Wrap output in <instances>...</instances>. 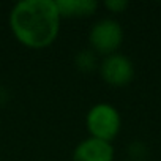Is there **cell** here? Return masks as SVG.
<instances>
[{
    "instance_id": "6da1fadb",
    "label": "cell",
    "mask_w": 161,
    "mask_h": 161,
    "mask_svg": "<svg viewBox=\"0 0 161 161\" xmlns=\"http://www.w3.org/2000/svg\"><path fill=\"white\" fill-rule=\"evenodd\" d=\"M8 25L18 43L40 51L58 38L62 16L55 0H21L10 10Z\"/></svg>"
},
{
    "instance_id": "7a4b0ae2",
    "label": "cell",
    "mask_w": 161,
    "mask_h": 161,
    "mask_svg": "<svg viewBox=\"0 0 161 161\" xmlns=\"http://www.w3.org/2000/svg\"><path fill=\"white\" fill-rule=\"evenodd\" d=\"M86 128L90 137L112 142L122 130V115L111 103H97L86 114Z\"/></svg>"
},
{
    "instance_id": "5b68a950",
    "label": "cell",
    "mask_w": 161,
    "mask_h": 161,
    "mask_svg": "<svg viewBox=\"0 0 161 161\" xmlns=\"http://www.w3.org/2000/svg\"><path fill=\"white\" fill-rule=\"evenodd\" d=\"M115 150L112 142L100 141L95 137L82 139L73 150L71 161H114Z\"/></svg>"
},
{
    "instance_id": "3957f363",
    "label": "cell",
    "mask_w": 161,
    "mask_h": 161,
    "mask_svg": "<svg viewBox=\"0 0 161 161\" xmlns=\"http://www.w3.org/2000/svg\"><path fill=\"white\" fill-rule=\"evenodd\" d=\"M125 32L122 24L114 18L98 19L89 30V47L101 57L119 52L123 44Z\"/></svg>"
},
{
    "instance_id": "277c9868",
    "label": "cell",
    "mask_w": 161,
    "mask_h": 161,
    "mask_svg": "<svg viewBox=\"0 0 161 161\" xmlns=\"http://www.w3.org/2000/svg\"><path fill=\"white\" fill-rule=\"evenodd\" d=\"M98 74L103 82L111 87H126L134 79V65L128 55L115 52L100 60Z\"/></svg>"
},
{
    "instance_id": "8992f818",
    "label": "cell",
    "mask_w": 161,
    "mask_h": 161,
    "mask_svg": "<svg viewBox=\"0 0 161 161\" xmlns=\"http://www.w3.org/2000/svg\"><path fill=\"white\" fill-rule=\"evenodd\" d=\"M55 2L62 19L90 18L100 8V3L95 2V0H55Z\"/></svg>"
},
{
    "instance_id": "ba28073f",
    "label": "cell",
    "mask_w": 161,
    "mask_h": 161,
    "mask_svg": "<svg viewBox=\"0 0 161 161\" xmlns=\"http://www.w3.org/2000/svg\"><path fill=\"white\" fill-rule=\"evenodd\" d=\"M128 155L131 161H144L148 155V147L142 141H133L128 145Z\"/></svg>"
},
{
    "instance_id": "52a82bcc",
    "label": "cell",
    "mask_w": 161,
    "mask_h": 161,
    "mask_svg": "<svg viewBox=\"0 0 161 161\" xmlns=\"http://www.w3.org/2000/svg\"><path fill=\"white\" fill-rule=\"evenodd\" d=\"M73 63H74L76 69L80 73H93L100 66V55L97 52H93L90 47H84V49H79L74 54Z\"/></svg>"
},
{
    "instance_id": "9c48e42d",
    "label": "cell",
    "mask_w": 161,
    "mask_h": 161,
    "mask_svg": "<svg viewBox=\"0 0 161 161\" xmlns=\"http://www.w3.org/2000/svg\"><path fill=\"white\" fill-rule=\"evenodd\" d=\"M103 7H104L109 13L120 14V13H123V11L128 10L130 3L126 2V0H106V2L103 3Z\"/></svg>"
}]
</instances>
